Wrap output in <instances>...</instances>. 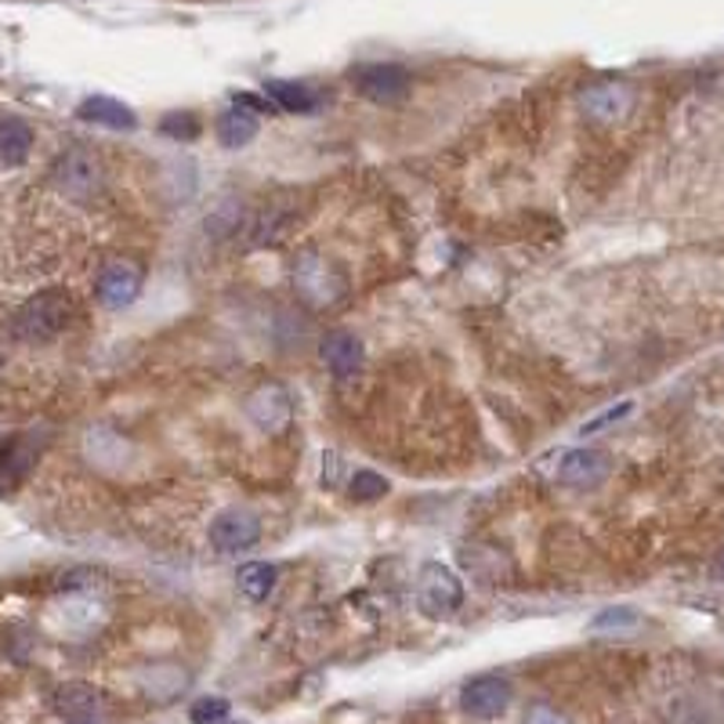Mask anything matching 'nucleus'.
<instances>
[{"label":"nucleus","instance_id":"20e7f679","mask_svg":"<svg viewBox=\"0 0 724 724\" xmlns=\"http://www.w3.org/2000/svg\"><path fill=\"white\" fill-rule=\"evenodd\" d=\"M351 88L374 105H399L409 94V70L395 62H366L351 70Z\"/></svg>","mask_w":724,"mask_h":724},{"label":"nucleus","instance_id":"9b49d317","mask_svg":"<svg viewBox=\"0 0 724 724\" xmlns=\"http://www.w3.org/2000/svg\"><path fill=\"white\" fill-rule=\"evenodd\" d=\"M37 468V442L30 435H8L0 439V497H11Z\"/></svg>","mask_w":724,"mask_h":724},{"label":"nucleus","instance_id":"6ab92c4d","mask_svg":"<svg viewBox=\"0 0 724 724\" xmlns=\"http://www.w3.org/2000/svg\"><path fill=\"white\" fill-rule=\"evenodd\" d=\"M641 626V616L634 609H626V605H616V609H605V612H598V616L591 620V631L594 634H631Z\"/></svg>","mask_w":724,"mask_h":724},{"label":"nucleus","instance_id":"0eeeda50","mask_svg":"<svg viewBox=\"0 0 724 724\" xmlns=\"http://www.w3.org/2000/svg\"><path fill=\"white\" fill-rule=\"evenodd\" d=\"M294 286H297V294L308 300V305H334V300L340 297V290H345V283H340L334 276V268L326 265V257L316 254V251H305L294 262Z\"/></svg>","mask_w":724,"mask_h":724},{"label":"nucleus","instance_id":"a211bd4d","mask_svg":"<svg viewBox=\"0 0 724 724\" xmlns=\"http://www.w3.org/2000/svg\"><path fill=\"white\" fill-rule=\"evenodd\" d=\"M276 580H279V569L268 565V562H247V565H239V572H236L239 594L251 598V601H265L272 591H276Z\"/></svg>","mask_w":724,"mask_h":724},{"label":"nucleus","instance_id":"9d476101","mask_svg":"<svg viewBox=\"0 0 724 724\" xmlns=\"http://www.w3.org/2000/svg\"><path fill=\"white\" fill-rule=\"evenodd\" d=\"M94 290H99V300L105 308H131L142 294V268L134 262H124V257H116V262H109L99 272Z\"/></svg>","mask_w":724,"mask_h":724},{"label":"nucleus","instance_id":"393cba45","mask_svg":"<svg viewBox=\"0 0 724 724\" xmlns=\"http://www.w3.org/2000/svg\"><path fill=\"white\" fill-rule=\"evenodd\" d=\"M717 572H721V577H724V551H721V558H717Z\"/></svg>","mask_w":724,"mask_h":724},{"label":"nucleus","instance_id":"f257e3e1","mask_svg":"<svg viewBox=\"0 0 724 724\" xmlns=\"http://www.w3.org/2000/svg\"><path fill=\"white\" fill-rule=\"evenodd\" d=\"M73 316H77V305L70 294L40 290L26 300V305L16 308V316H11V334L19 340H33V345H48V340H54L73 323Z\"/></svg>","mask_w":724,"mask_h":724},{"label":"nucleus","instance_id":"4be33fe9","mask_svg":"<svg viewBox=\"0 0 724 724\" xmlns=\"http://www.w3.org/2000/svg\"><path fill=\"white\" fill-rule=\"evenodd\" d=\"M160 131L171 134V139H196L200 120H196V113H167V116H163Z\"/></svg>","mask_w":724,"mask_h":724},{"label":"nucleus","instance_id":"2eb2a0df","mask_svg":"<svg viewBox=\"0 0 724 724\" xmlns=\"http://www.w3.org/2000/svg\"><path fill=\"white\" fill-rule=\"evenodd\" d=\"M77 116L88 120V124L113 128V131H131L134 124H139V116H134L124 102L109 99V94H91V99H84L77 109Z\"/></svg>","mask_w":724,"mask_h":724},{"label":"nucleus","instance_id":"5701e85b","mask_svg":"<svg viewBox=\"0 0 724 724\" xmlns=\"http://www.w3.org/2000/svg\"><path fill=\"white\" fill-rule=\"evenodd\" d=\"M631 409H634V402H620V406H612V409H605V414H598V417L587 420V425L580 428V435H583V439H587V435H601L605 428L620 425L623 417H631Z\"/></svg>","mask_w":724,"mask_h":724},{"label":"nucleus","instance_id":"423d86ee","mask_svg":"<svg viewBox=\"0 0 724 724\" xmlns=\"http://www.w3.org/2000/svg\"><path fill=\"white\" fill-rule=\"evenodd\" d=\"M262 540V518L247 508H228L211 522V548L217 554H243Z\"/></svg>","mask_w":724,"mask_h":724},{"label":"nucleus","instance_id":"ddd939ff","mask_svg":"<svg viewBox=\"0 0 724 724\" xmlns=\"http://www.w3.org/2000/svg\"><path fill=\"white\" fill-rule=\"evenodd\" d=\"M319 355H323V363H326V370H330L334 377H355L366 366V348H363V340L355 337V334H345V330H334V334H326L319 340Z\"/></svg>","mask_w":724,"mask_h":724},{"label":"nucleus","instance_id":"6e6552de","mask_svg":"<svg viewBox=\"0 0 724 724\" xmlns=\"http://www.w3.org/2000/svg\"><path fill=\"white\" fill-rule=\"evenodd\" d=\"M247 417L251 425H257V431L265 435H283L286 428L294 425V399L290 391L276 380H268V385L254 388L251 399H247Z\"/></svg>","mask_w":724,"mask_h":724},{"label":"nucleus","instance_id":"39448f33","mask_svg":"<svg viewBox=\"0 0 724 724\" xmlns=\"http://www.w3.org/2000/svg\"><path fill=\"white\" fill-rule=\"evenodd\" d=\"M51 177L65 196L91 200L102 188V163L94 153H88V149L77 145V149H65V153L54 160Z\"/></svg>","mask_w":724,"mask_h":724},{"label":"nucleus","instance_id":"f3484780","mask_svg":"<svg viewBox=\"0 0 724 724\" xmlns=\"http://www.w3.org/2000/svg\"><path fill=\"white\" fill-rule=\"evenodd\" d=\"M33 149V128L19 116L0 120V163L4 167H22Z\"/></svg>","mask_w":724,"mask_h":724},{"label":"nucleus","instance_id":"1a4fd4ad","mask_svg":"<svg viewBox=\"0 0 724 724\" xmlns=\"http://www.w3.org/2000/svg\"><path fill=\"white\" fill-rule=\"evenodd\" d=\"M460 706L478 721H497L508 714V706H511V685L497 674L471 677L460 692Z\"/></svg>","mask_w":724,"mask_h":724},{"label":"nucleus","instance_id":"7ed1b4c3","mask_svg":"<svg viewBox=\"0 0 724 724\" xmlns=\"http://www.w3.org/2000/svg\"><path fill=\"white\" fill-rule=\"evenodd\" d=\"M417 605L428 620H446L463 605V583L449 565L428 562L417 572Z\"/></svg>","mask_w":724,"mask_h":724},{"label":"nucleus","instance_id":"b1692460","mask_svg":"<svg viewBox=\"0 0 724 724\" xmlns=\"http://www.w3.org/2000/svg\"><path fill=\"white\" fill-rule=\"evenodd\" d=\"M526 724H572V721L551 703H532L529 714H526Z\"/></svg>","mask_w":724,"mask_h":724},{"label":"nucleus","instance_id":"f03ea898","mask_svg":"<svg viewBox=\"0 0 724 724\" xmlns=\"http://www.w3.org/2000/svg\"><path fill=\"white\" fill-rule=\"evenodd\" d=\"M580 113L598 128H616L634 113V88L626 80H594L580 91Z\"/></svg>","mask_w":724,"mask_h":724},{"label":"nucleus","instance_id":"f8f14e48","mask_svg":"<svg viewBox=\"0 0 724 724\" xmlns=\"http://www.w3.org/2000/svg\"><path fill=\"white\" fill-rule=\"evenodd\" d=\"M612 460L601 449H569L558 463V482L565 489H598L609 478Z\"/></svg>","mask_w":724,"mask_h":724},{"label":"nucleus","instance_id":"aec40b11","mask_svg":"<svg viewBox=\"0 0 724 724\" xmlns=\"http://www.w3.org/2000/svg\"><path fill=\"white\" fill-rule=\"evenodd\" d=\"M385 493H388V478L377 475V471H370V468L355 471V475L348 478V497H351L355 503H374V500H380Z\"/></svg>","mask_w":724,"mask_h":724},{"label":"nucleus","instance_id":"dca6fc26","mask_svg":"<svg viewBox=\"0 0 724 724\" xmlns=\"http://www.w3.org/2000/svg\"><path fill=\"white\" fill-rule=\"evenodd\" d=\"M265 99L272 105L286 109V113H300V116L316 113V109L323 105L319 91L308 88V84H297V80H268V84H265Z\"/></svg>","mask_w":724,"mask_h":724},{"label":"nucleus","instance_id":"4468645a","mask_svg":"<svg viewBox=\"0 0 724 724\" xmlns=\"http://www.w3.org/2000/svg\"><path fill=\"white\" fill-rule=\"evenodd\" d=\"M257 131H262V120H257L254 109L247 105H228L222 116L214 120V134H217V142H222L225 149H243V145H251L257 139Z\"/></svg>","mask_w":724,"mask_h":724},{"label":"nucleus","instance_id":"412c9836","mask_svg":"<svg viewBox=\"0 0 724 724\" xmlns=\"http://www.w3.org/2000/svg\"><path fill=\"white\" fill-rule=\"evenodd\" d=\"M232 717V706L222 695H203L193 706H188V721L193 724H228Z\"/></svg>","mask_w":724,"mask_h":724}]
</instances>
